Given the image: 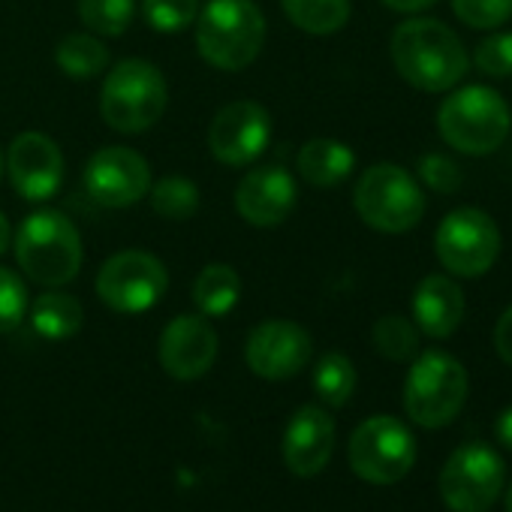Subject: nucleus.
<instances>
[{"label": "nucleus", "mask_w": 512, "mask_h": 512, "mask_svg": "<svg viewBox=\"0 0 512 512\" xmlns=\"http://www.w3.org/2000/svg\"><path fill=\"white\" fill-rule=\"evenodd\" d=\"M389 52L398 76L425 94H443L455 88L470 70V55L461 37L440 19L419 16L401 22L392 34Z\"/></svg>", "instance_id": "1"}, {"label": "nucleus", "mask_w": 512, "mask_h": 512, "mask_svg": "<svg viewBox=\"0 0 512 512\" xmlns=\"http://www.w3.org/2000/svg\"><path fill=\"white\" fill-rule=\"evenodd\" d=\"M16 260L28 281L58 290L76 281L82 269V235L58 208H40L16 229Z\"/></svg>", "instance_id": "2"}, {"label": "nucleus", "mask_w": 512, "mask_h": 512, "mask_svg": "<svg viewBox=\"0 0 512 512\" xmlns=\"http://www.w3.org/2000/svg\"><path fill=\"white\" fill-rule=\"evenodd\" d=\"M266 46V16L253 0H208L196 16V49L205 64L238 73Z\"/></svg>", "instance_id": "3"}, {"label": "nucleus", "mask_w": 512, "mask_h": 512, "mask_svg": "<svg viewBox=\"0 0 512 512\" xmlns=\"http://www.w3.org/2000/svg\"><path fill=\"white\" fill-rule=\"evenodd\" d=\"M512 127L506 100L488 85H467L449 94L437 109V130L449 148L467 157L494 154Z\"/></svg>", "instance_id": "4"}, {"label": "nucleus", "mask_w": 512, "mask_h": 512, "mask_svg": "<svg viewBox=\"0 0 512 512\" xmlns=\"http://www.w3.org/2000/svg\"><path fill=\"white\" fill-rule=\"evenodd\" d=\"M169 106V88L163 73L142 61L130 58L112 67L100 88V115L103 121L124 133L136 136L151 130Z\"/></svg>", "instance_id": "5"}, {"label": "nucleus", "mask_w": 512, "mask_h": 512, "mask_svg": "<svg viewBox=\"0 0 512 512\" xmlns=\"http://www.w3.org/2000/svg\"><path fill=\"white\" fill-rule=\"evenodd\" d=\"M353 205L365 226L386 235L410 232L425 217V193L419 181L395 163L368 166L356 181Z\"/></svg>", "instance_id": "6"}, {"label": "nucleus", "mask_w": 512, "mask_h": 512, "mask_svg": "<svg viewBox=\"0 0 512 512\" xmlns=\"http://www.w3.org/2000/svg\"><path fill=\"white\" fill-rule=\"evenodd\" d=\"M467 386V371L455 356L443 350H425L407 371L404 410L422 428H443L461 413Z\"/></svg>", "instance_id": "7"}, {"label": "nucleus", "mask_w": 512, "mask_h": 512, "mask_svg": "<svg viewBox=\"0 0 512 512\" xmlns=\"http://www.w3.org/2000/svg\"><path fill=\"white\" fill-rule=\"evenodd\" d=\"M434 250L440 266L455 278H482L500 256V229L482 208H455L449 211L437 232Z\"/></svg>", "instance_id": "8"}, {"label": "nucleus", "mask_w": 512, "mask_h": 512, "mask_svg": "<svg viewBox=\"0 0 512 512\" xmlns=\"http://www.w3.org/2000/svg\"><path fill=\"white\" fill-rule=\"evenodd\" d=\"M350 467L371 485H395L416 464V437L395 416L365 419L347 446Z\"/></svg>", "instance_id": "9"}, {"label": "nucleus", "mask_w": 512, "mask_h": 512, "mask_svg": "<svg viewBox=\"0 0 512 512\" xmlns=\"http://www.w3.org/2000/svg\"><path fill=\"white\" fill-rule=\"evenodd\" d=\"M169 287V272L148 250H121L97 272V296L115 314L151 311Z\"/></svg>", "instance_id": "10"}, {"label": "nucleus", "mask_w": 512, "mask_h": 512, "mask_svg": "<svg viewBox=\"0 0 512 512\" xmlns=\"http://www.w3.org/2000/svg\"><path fill=\"white\" fill-rule=\"evenodd\" d=\"M503 458L488 443L458 446L440 473V497L452 512H488L503 491Z\"/></svg>", "instance_id": "11"}, {"label": "nucleus", "mask_w": 512, "mask_h": 512, "mask_svg": "<svg viewBox=\"0 0 512 512\" xmlns=\"http://www.w3.org/2000/svg\"><path fill=\"white\" fill-rule=\"evenodd\" d=\"M82 184L103 208H130L151 190V163L124 145H106L85 163Z\"/></svg>", "instance_id": "12"}, {"label": "nucleus", "mask_w": 512, "mask_h": 512, "mask_svg": "<svg viewBox=\"0 0 512 512\" xmlns=\"http://www.w3.org/2000/svg\"><path fill=\"white\" fill-rule=\"evenodd\" d=\"M269 142H272V115L253 100L226 103L208 127L211 157L223 166L253 163L269 148Z\"/></svg>", "instance_id": "13"}, {"label": "nucleus", "mask_w": 512, "mask_h": 512, "mask_svg": "<svg viewBox=\"0 0 512 512\" xmlns=\"http://www.w3.org/2000/svg\"><path fill=\"white\" fill-rule=\"evenodd\" d=\"M314 356L311 335L293 320H266L247 335L244 362L263 380H290Z\"/></svg>", "instance_id": "14"}, {"label": "nucleus", "mask_w": 512, "mask_h": 512, "mask_svg": "<svg viewBox=\"0 0 512 512\" xmlns=\"http://www.w3.org/2000/svg\"><path fill=\"white\" fill-rule=\"evenodd\" d=\"M7 175L25 202H46L64 184V154L46 133H19L7 148Z\"/></svg>", "instance_id": "15"}, {"label": "nucleus", "mask_w": 512, "mask_h": 512, "mask_svg": "<svg viewBox=\"0 0 512 512\" xmlns=\"http://www.w3.org/2000/svg\"><path fill=\"white\" fill-rule=\"evenodd\" d=\"M299 202V184L290 169L269 163L250 169L235 187V211L250 226H281Z\"/></svg>", "instance_id": "16"}, {"label": "nucleus", "mask_w": 512, "mask_h": 512, "mask_svg": "<svg viewBox=\"0 0 512 512\" xmlns=\"http://www.w3.org/2000/svg\"><path fill=\"white\" fill-rule=\"evenodd\" d=\"M217 359V332L205 317L181 314L160 335V365L175 380H199Z\"/></svg>", "instance_id": "17"}, {"label": "nucleus", "mask_w": 512, "mask_h": 512, "mask_svg": "<svg viewBox=\"0 0 512 512\" xmlns=\"http://www.w3.org/2000/svg\"><path fill=\"white\" fill-rule=\"evenodd\" d=\"M332 452H335V419L317 404L296 410L284 431V464L290 467V473L311 479L326 470Z\"/></svg>", "instance_id": "18"}, {"label": "nucleus", "mask_w": 512, "mask_h": 512, "mask_svg": "<svg viewBox=\"0 0 512 512\" xmlns=\"http://www.w3.org/2000/svg\"><path fill=\"white\" fill-rule=\"evenodd\" d=\"M416 329L428 338H449L464 320V293L449 275H425L413 293Z\"/></svg>", "instance_id": "19"}, {"label": "nucleus", "mask_w": 512, "mask_h": 512, "mask_svg": "<svg viewBox=\"0 0 512 512\" xmlns=\"http://www.w3.org/2000/svg\"><path fill=\"white\" fill-rule=\"evenodd\" d=\"M296 169L311 187H338L353 175L356 154L338 139H311L299 148Z\"/></svg>", "instance_id": "20"}, {"label": "nucleus", "mask_w": 512, "mask_h": 512, "mask_svg": "<svg viewBox=\"0 0 512 512\" xmlns=\"http://www.w3.org/2000/svg\"><path fill=\"white\" fill-rule=\"evenodd\" d=\"M28 320L40 338L70 341L73 335H79L85 311L76 296H70L58 287V290H49L40 299H34V305L28 308Z\"/></svg>", "instance_id": "21"}, {"label": "nucleus", "mask_w": 512, "mask_h": 512, "mask_svg": "<svg viewBox=\"0 0 512 512\" xmlns=\"http://www.w3.org/2000/svg\"><path fill=\"white\" fill-rule=\"evenodd\" d=\"M241 299V278L226 263H208L193 281V302L202 317H226Z\"/></svg>", "instance_id": "22"}, {"label": "nucleus", "mask_w": 512, "mask_h": 512, "mask_svg": "<svg viewBox=\"0 0 512 512\" xmlns=\"http://www.w3.org/2000/svg\"><path fill=\"white\" fill-rule=\"evenodd\" d=\"M281 7L311 37H332L350 22V0H281Z\"/></svg>", "instance_id": "23"}, {"label": "nucleus", "mask_w": 512, "mask_h": 512, "mask_svg": "<svg viewBox=\"0 0 512 512\" xmlns=\"http://www.w3.org/2000/svg\"><path fill=\"white\" fill-rule=\"evenodd\" d=\"M55 61L70 79L88 82L109 67V49L97 34H67L55 49Z\"/></svg>", "instance_id": "24"}, {"label": "nucleus", "mask_w": 512, "mask_h": 512, "mask_svg": "<svg viewBox=\"0 0 512 512\" xmlns=\"http://www.w3.org/2000/svg\"><path fill=\"white\" fill-rule=\"evenodd\" d=\"M314 392L329 407H344L356 392V368L344 353L320 356L314 368Z\"/></svg>", "instance_id": "25"}, {"label": "nucleus", "mask_w": 512, "mask_h": 512, "mask_svg": "<svg viewBox=\"0 0 512 512\" xmlns=\"http://www.w3.org/2000/svg\"><path fill=\"white\" fill-rule=\"evenodd\" d=\"M82 25L97 37H121L136 16V0H76Z\"/></svg>", "instance_id": "26"}, {"label": "nucleus", "mask_w": 512, "mask_h": 512, "mask_svg": "<svg viewBox=\"0 0 512 512\" xmlns=\"http://www.w3.org/2000/svg\"><path fill=\"white\" fill-rule=\"evenodd\" d=\"M151 208L166 220H187L199 211V187L184 175H166L148 190Z\"/></svg>", "instance_id": "27"}, {"label": "nucleus", "mask_w": 512, "mask_h": 512, "mask_svg": "<svg viewBox=\"0 0 512 512\" xmlns=\"http://www.w3.org/2000/svg\"><path fill=\"white\" fill-rule=\"evenodd\" d=\"M374 347L389 362H410L419 353V329L401 314H386L374 323Z\"/></svg>", "instance_id": "28"}, {"label": "nucleus", "mask_w": 512, "mask_h": 512, "mask_svg": "<svg viewBox=\"0 0 512 512\" xmlns=\"http://www.w3.org/2000/svg\"><path fill=\"white\" fill-rule=\"evenodd\" d=\"M199 0H142V16L157 34H181L199 16Z\"/></svg>", "instance_id": "29"}, {"label": "nucleus", "mask_w": 512, "mask_h": 512, "mask_svg": "<svg viewBox=\"0 0 512 512\" xmlns=\"http://www.w3.org/2000/svg\"><path fill=\"white\" fill-rule=\"evenodd\" d=\"M452 10L473 31H497L512 19V0H452Z\"/></svg>", "instance_id": "30"}, {"label": "nucleus", "mask_w": 512, "mask_h": 512, "mask_svg": "<svg viewBox=\"0 0 512 512\" xmlns=\"http://www.w3.org/2000/svg\"><path fill=\"white\" fill-rule=\"evenodd\" d=\"M473 64L488 79H512V31L488 34L473 52Z\"/></svg>", "instance_id": "31"}, {"label": "nucleus", "mask_w": 512, "mask_h": 512, "mask_svg": "<svg viewBox=\"0 0 512 512\" xmlns=\"http://www.w3.org/2000/svg\"><path fill=\"white\" fill-rule=\"evenodd\" d=\"M28 287L25 281L0 266V335H7L13 329L22 326V320L28 317Z\"/></svg>", "instance_id": "32"}, {"label": "nucleus", "mask_w": 512, "mask_h": 512, "mask_svg": "<svg viewBox=\"0 0 512 512\" xmlns=\"http://www.w3.org/2000/svg\"><path fill=\"white\" fill-rule=\"evenodd\" d=\"M416 172H419V178H422V184H425L428 190L443 193V196L458 193V190H461V184H464V172H461V166H458L452 157L437 154V151L422 154V157H419V163H416Z\"/></svg>", "instance_id": "33"}, {"label": "nucleus", "mask_w": 512, "mask_h": 512, "mask_svg": "<svg viewBox=\"0 0 512 512\" xmlns=\"http://www.w3.org/2000/svg\"><path fill=\"white\" fill-rule=\"evenodd\" d=\"M494 350L512 368V305L497 317V326H494Z\"/></svg>", "instance_id": "34"}, {"label": "nucleus", "mask_w": 512, "mask_h": 512, "mask_svg": "<svg viewBox=\"0 0 512 512\" xmlns=\"http://www.w3.org/2000/svg\"><path fill=\"white\" fill-rule=\"evenodd\" d=\"M383 7L395 10V13H407V16H416V13H425L431 10L437 0H380Z\"/></svg>", "instance_id": "35"}, {"label": "nucleus", "mask_w": 512, "mask_h": 512, "mask_svg": "<svg viewBox=\"0 0 512 512\" xmlns=\"http://www.w3.org/2000/svg\"><path fill=\"white\" fill-rule=\"evenodd\" d=\"M494 434H497V440H500L506 449H512V404L497 416V422H494Z\"/></svg>", "instance_id": "36"}, {"label": "nucleus", "mask_w": 512, "mask_h": 512, "mask_svg": "<svg viewBox=\"0 0 512 512\" xmlns=\"http://www.w3.org/2000/svg\"><path fill=\"white\" fill-rule=\"evenodd\" d=\"M10 241H13V229H10V220H7V214L0 211V256L7 253Z\"/></svg>", "instance_id": "37"}, {"label": "nucleus", "mask_w": 512, "mask_h": 512, "mask_svg": "<svg viewBox=\"0 0 512 512\" xmlns=\"http://www.w3.org/2000/svg\"><path fill=\"white\" fill-rule=\"evenodd\" d=\"M506 512H512V485H509V491H506Z\"/></svg>", "instance_id": "38"}, {"label": "nucleus", "mask_w": 512, "mask_h": 512, "mask_svg": "<svg viewBox=\"0 0 512 512\" xmlns=\"http://www.w3.org/2000/svg\"><path fill=\"white\" fill-rule=\"evenodd\" d=\"M0 175H4V157H0Z\"/></svg>", "instance_id": "39"}]
</instances>
